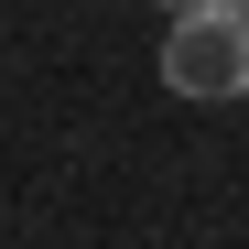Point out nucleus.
Listing matches in <instances>:
<instances>
[{"label":"nucleus","mask_w":249,"mask_h":249,"mask_svg":"<svg viewBox=\"0 0 249 249\" xmlns=\"http://www.w3.org/2000/svg\"><path fill=\"white\" fill-rule=\"evenodd\" d=\"M141 11H184V0H141Z\"/></svg>","instance_id":"f03ea898"},{"label":"nucleus","mask_w":249,"mask_h":249,"mask_svg":"<svg viewBox=\"0 0 249 249\" xmlns=\"http://www.w3.org/2000/svg\"><path fill=\"white\" fill-rule=\"evenodd\" d=\"M162 87L195 108H238L249 98V0H184L162 11Z\"/></svg>","instance_id":"f257e3e1"}]
</instances>
